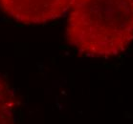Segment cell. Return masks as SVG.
I'll use <instances>...</instances> for the list:
<instances>
[{
    "label": "cell",
    "mask_w": 133,
    "mask_h": 124,
    "mask_svg": "<svg viewBox=\"0 0 133 124\" xmlns=\"http://www.w3.org/2000/svg\"><path fill=\"white\" fill-rule=\"evenodd\" d=\"M66 38L82 55L111 57L133 41V0H75Z\"/></svg>",
    "instance_id": "1"
},
{
    "label": "cell",
    "mask_w": 133,
    "mask_h": 124,
    "mask_svg": "<svg viewBox=\"0 0 133 124\" xmlns=\"http://www.w3.org/2000/svg\"><path fill=\"white\" fill-rule=\"evenodd\" d=\"M75 0H0V10L23 24H44L69 12Z\"/></svg>",
    "instance_id": "2"
},
{
    "label": "cell",
    "mask_w": 133,
    "mask_h": 124,
    "mask_svg": "<svg viewBox=\"0 0 133 124\" xmlns=\"http://www.w3.org/2000/svg\"><path fill=\"white\" fill-rule=\"evenodd\" d=\"M0 124H15V97L9 84L0 76Z\"/></svg>",
    "instance_id": "3"
}]
</instances>
